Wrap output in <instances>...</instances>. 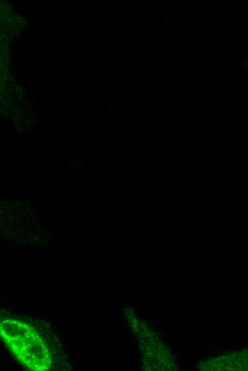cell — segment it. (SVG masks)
<instances>
[{
	"instance_id": "6da1fadb",
	"label": "cell",
	"mask_w": 248,
	"mask_h": 371,
	"mask_svg": "<svg viewBox=\"0 0 248 371\" xmlns=\"http://www.w3.org/2000/svg\"><path fill=\"white\" fill-rule=\"evenodd\" d=\"M248 59H246L242 61V66L246 68V70H248V66H247Z\"/></svg>"
}]
</instances>
